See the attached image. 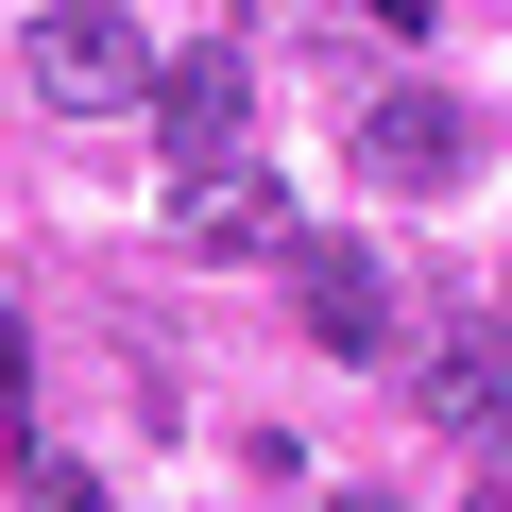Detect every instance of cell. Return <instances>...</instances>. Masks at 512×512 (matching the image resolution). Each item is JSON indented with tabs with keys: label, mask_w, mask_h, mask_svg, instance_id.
Masks as SVG:
<instances>
[{
	"label": "cell",
	"mask_w": 512,
	"mask_h": 512,
	"mask_svg": "<svg viewBox=\"0 0 512 512\" xmlns=\"http://www.w3.org/2000/svg\"><path fill=\"white\" fill-rule=\"evenodd\" d=\"M18 69H35V103H52V120H137L171 52H154V35L120 18V0H35V35H18Z\"/></svg>",
	"instance_id": "obj_1"
},
{
	"label": "cell",
	"mask_w": 512,
	"mask_h": 512,
	"mask_svg": "<svg viewBox=\"0 0 512 512\" xmlns=\"http://www.w3.org/2000/svg\"><path fill=\"white\" fill-rule=\"evenodd\" d=\"M410 410L427 427H461V444H495L512 427V325H478V308H410Z\"/></svg>",
	"instance_id": "obj_2"
},
{
	"label": "cell",
	"mask_w": 512,
	"mask_h": 512,
	"mask_svg": "<svg viewBox=\"0 0 512 512\" xmlns=\"http://www.w3.org/2000/svg\"><path fill=\"white\" fill-rule=\"evenodd\" d=\"M461 171H478V120L461 103H427V86H376L359 103V188L376 205H444Z\"/></svg>",
	"instance_id": "obj_3"
},
{
	"label": "cell",
	"mask_w": 512,
	"mask_h": 512,
	"mask_svg": "<svg viewBox=\"0 0 512 512\" xmlns=\"http://www.w3.org/2000/svg\"><path fill=\"white\" fill-rule=\"evenodd\" d=\"M291 308H308V342H342V359H393V342H410L376 239H291Z\"/></svg>",
	"instance_id": "obj_4"
},
{
	"label": "cell",
	"mask_w": 512,
	"mask_h": 512,
	"mask_svg": "<svg viewBox=\"0 0 512 512\" xmlns=\"http://www.w3.org/2000/svg\"><path fill=\"white\" fill-rule=\"evenodd\" d=\"M137 120H154V154H171V171H222V154H239V120H256V69H239V52H171Z\"/></svg>",
	"instance_id": "obj_5"
},
{
	"label": "cell",
	"mask_w": 512,
	"mask_h": 512,
	"mask_svg": "<svg viewBox=\"0 0 512 512\" xmlns=\"http://www.w3.org/2000/svg\"><path fill=\"white\" fill-rule=\"evenodd\" d=\"M171 239H205V256H291L308 222H291V188L256 171V154H222V171H171Z\"/></svg>",
	"instance_id": "obj_6"
},
{
	"label": "cell",
	"mask_w": 512,
	"mask_h": 512,
	"mask_svg": "<svg viewBox=\"0 0 512 512\" xmlns=\"http://www.w3.org/2000/svg\"><path fill=\"white\" fill-rule=\"evenodd\" d=\"M35 512H103V495H86V478H69V461H35Z\"/></svg>",
	"instance_id": "obj_7"
},
{
	"label": "cell",
	"mask_w": 512,
	"mask_h": 512,
	"mask_svg": "<svg viewBox=\"0 0 512 512\" xmlns=\"http://www.w3.org/2000/svg\"><path fill=\"white\" fill-rule=\"evenodd\" d=\"M461 512H512V478H478V495H461Z\"/></svg>",
	"instance_id": "obj_8"
},
{
	"label": "cell",
	"mask_w": 512,
	"mask_h": 512,
	"mask_svg": "<svg viewBox=\"0 0 512 512\" xmlns=\"http://www.w3.org/2000/svg\"><path fill=\"white\" fill-rule=\"evenodd\" d=\"M239 18H308V0H239Z\"/></svg>",
	"instance_id": "obj_9"
},
{
	"label": "cell",
	"mask_w": 512,
	"mask_h": 512,
	"mask_svg": "<svg viewBox=\"0 0 512 512\" xmlns=\"http://www.w3.org/2000/svg\"><path fill=\"white\" fill-rule=\"evenodd\" d=\"M308 512H376V495H308Z\"/></svg>",
	"instance_id": "obj_10"
},
{
	"label": "cell",
	"mask_w": 512,
	"mask_h": 512,
	"mask_svg": "<svg viewBox=\"0 0 512 512\" xmlns=\"http://www.w3.org/2000/svg\"><path fill=\"white\" fill-rule=\"evenodd\" d=\"M495 308H512V274H495Z\"/></svg>",
	"instance_id": "obj_11"
}]
</instances>
